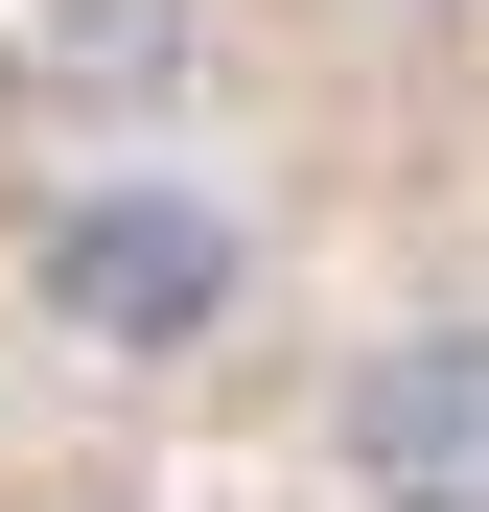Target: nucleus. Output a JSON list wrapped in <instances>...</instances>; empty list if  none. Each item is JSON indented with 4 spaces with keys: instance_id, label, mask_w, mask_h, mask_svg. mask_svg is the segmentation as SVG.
I'll list each match as a JSON object with an SVG mask.
<instances>
[{
    "instance_id": "1",
    "label": "nucleus",
    "mask_w": 489,
    "mask_h": 512,
    "mask_svg": "<svg viewBox=\"0 0 489 512\" xmlns=\"http://www.w3.org/2000/svg\"><path fill=\"white\" fill-rule=\"evenodd\" d=\"M24 303L70 350H117V373H187V350H233V303H257V210L163 187V163H94V187L24 210Z\"/></svg>"
},
{
    "instance_id": "2",
    "label": "nucleus",
    "mask_w": 489,
    "mask_h": 512,
    "mask_svg": "<svg viewBox=\"0 0 489 512\" xmlns=\"http://www.w3.org/2000/svg\"><path fill=\"white\" fill-rule=\"evenodd\" d=\"M326 466H350V512H489V303L373 326L326 396Z\"/></svg>"
},
{
    "instance_id": "4",
    "label": "nucleus",
    "mask_w": 489,
    "mask_h": 512,
    "mask_svg": "<svg viewBox=\"0 0 489 512\" xmlns=\"http://www.w3.org/2000/svg\"><path fill=\"white\" fill-rule=\"evenodd\" d=\"M70 512H140V489H70Z\"/></svg>"
},
{
    "instance_id": "3",
    "label": "nucleus",
    "mask_w": 489,
    "mask_h": 512,
    "mask_svg": "<svg viewBox=\"0 0 489 512\" xmlns=\"http://www.w3.org/2000/svg\"><path fill=\"white\" fill-rule=\"evenodd\" d=\"M24 70H47V94L163 117V94H187V0H24Z\"/></svg>"
}]
</instances>
